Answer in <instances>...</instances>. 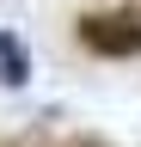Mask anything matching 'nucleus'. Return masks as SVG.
<instances>
[{
	"label": "nucleus",
	"instance_id": "nucleus-1",
	"mask_svg": "<svg viewBox=\"0 0 141 147\" xmlns=\"http://www.w3.org/2000/svg\"><path fill=\"white\" fill-rule=\"evenodd\" d=\"M74 43L104 55V61H123V55H141V0L129 6H111V12H86L74 25Z\"/></svg>",
	"mask_w": 141,
	"mask_h": 147
},
{
	"label": "nucleus",
	"instance_id": "nucleus-2",
	"mask_svg": "<svg viewBox=\"0 0 141 147\" xmlns=\"http://www.w3.org/2000/svg\"><path fill=\"white\" fill-rule=\"evenodd\" d=\"M25 80H31V61L19 55L12 31H0V86H25Z\"/></svg>",
	"mask_w": 141,
	"mask_h": 147
}]
</instances>
